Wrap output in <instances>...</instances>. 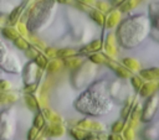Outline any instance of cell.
I'll return each mask as SVG.
<instances>
[{"label": "cell", "mask_w": 159, "mask_h": 140, "mask_svg": "<svg viewBox=\"0 0 159 140\" xmlns=\"http://www.w3.org/2000/svg\"><path fill=\"white\" fill-rule=\"evenodd\" d=\"M155 90H157V83H155L154 81H148V82L143 83V85H142V88L139 89L138 93H139L142 97L148 98L149 95L154 94Z\"/></svg>", "instance_id": "30bf717a"}, {"label": "cell", "mask_w": 159, "mask_h": 140, "mask_svg": "<svg viewBox=\"0 0 159 140\" xmlns=\"http://www.w3.org/2000/svg\"><path fill=\"white\" fill-rule=\"evenodd\" d=\"M37 133H39V129L37 128L30 129V131H29V140H35L36 136H37Z\"/></svg>", "instance_id": "d6a6232c"}, {"label": "cell", "mask_w": 159, "mask_h": 140, "mask_svg": "<svg viewBox=\"0 0 159 140\" xmlns=\"http://www.w3.org/2000/svg\"><path fill=\"white\" fill-rule=\"evenodd\" d=\"M75 126H78L84 130L89 131H104V125L99 121H94L91 119H81L75 123Z\"/></svg>", "instance_id": "5b68a950"}, {"label": "cell", "mask_w": 159, "mask_h": 140, "mask_svg": "<svg viewBox=\"0 0 159 140\" xmlns=\"http://www.w3.org/2000/svg\"><path fill=\"white\" fill-rule=\"evenodd\" d=\"M138 2H137V0H124L118 7H119V12H127V11H129V10H132L135 5H137Z\"/></svg>", "instance_id": "ac0fdd59"}, {"label": "cell", "mask_w": 159, "mask_h": 140, "mask_svg": "<svg viewBox=\"0 0 159 140\" xmlns=\"http://www.w3.org/2000/svg\"><path fill=\"white\" fill-rule=\"evenodd\" d=\"M56 1H58L60 4H70L71 2V0H56Z\"/></svg>", "instance_id": "f35d334b"}, {"label": "cell", "mask_w": 159, "mask_h": 140, "mask_svg": "<svg viewBox=\"0 0 159 140\" xmlns=\"http://www.w3.org/2000/svg\"><path fill=\"white\" fill-rule=\"evenodd\" d=\"M104 47V51H106V55L109 56L111 58L114 57L117 55V46H116V36L113 33H108L107 35V40L103 45Z\"/></svg>", "instance_id": "ba28073f"}, {"label": "cell", "mask_w": 159, "mask_h": 140, "mask_svg": "<svg viewBox=\"0 0 159 140\" xmlns=\"http://www.w3.org/2000/svg\"><path fill=\"white\" fill-rule=\"evenodd\" d=\"M102 47H103V42L101 40H93L86 46H83L82 50H80V56H89L91 53L98 52Z\"/></svg>", "instance_id": "52a82bcc"}, {"label": "cell", "mask_w": 159, "mask_h": 140, "mask_svg": "<svg viewBox=\"0 0 159 140\" xmlns=\"http://www.w3.org/2000/svg\"><path fill=\"white\" fill-rule=\"evenodd\" d=\"M37 140H45V138H40V139H37Z\"/></svg>", "instance_id": "ab89813d"}, {"label": "cell", "mask_w": 159, "mask_h": 140, "mask_svg": "<svg viewBox=\"0 0 159 140\" xmlns=\"http://www.w3.org/2000/svg\"><path fill=\"white\" fill-rule=\"evenodd\" d=\"M25 51H26V56H27L29 58H35V57H36V55L39 53L34 47H27Z\"/></svg>", "instance_id": "4dcf8cb0"}, {"label": "cell", "mask_w": 159, "mask_h": 140, "mask_svg": "<svg viewBox=\"0 0 159 140\" xmlns=\"http://www.w3.org/2000/svg\"><path fill=\"white\" fill-rule=\"evenodd\" d=\"M149 17H150V22L153 25L152 33H154V32L159 33V1L152 2L149 5ZM155 38H157V41H159V36Z\"/></svg>", "instance_id": "8992f818"}, {"label": "cell", "mask_w": 159, "mask_h": 140, "mask_svg": "<svg viewBox=\"0 0 159 140\" xmlns=\"http://www.w3.org/2000/svg\"><path fill=\"white\" fill-rule=\"evenodd\" d=\"M26 104H27V107L31 109V110H35V109H37V102H36V99L32 97V95H26Z\"/></svg>", "instance_id": "4316f807"}, {"label": "cell", "mask_w": 159, "mask_h": 140, "mask_svg": "<svg viewBox=\"0 0 159 140\" xmlns=\"http://www.w3.org/2000/svg\"><path fill=\"white\" fill-rule=\"evenodd\" d=\"M122 64H123L125 68H128L130 72H137V71H139V68H140L139 62H138L137 59L132 58V57H125V58H123Z\"/></svg>", "instance_id": "9a60e30c"}, {"label": "cell", "mask_w": 159, "mask_h": 140, "mask_svg": "<svg viewBox=\"0 0 159 140\" xmlns=\"http://www.w3.org/2000/svg\"><path fill=\"white\" fill-rule=\"evenodd\" d=\"M75 6H76L78 10H81V11H87V12H88V10L91 9V6H87V5H84V4H82V2H80V1H77V0H76V2H75Z\"/></svg>", "instance_id": "1f68e13d"}, {"label": "cell", "mask_w": 159, "mask_h": 140, "mask_svg": "<svg viewBox=\"0 0 159 140\" xmlns=\"http://www.w3.org/2000/svg\"><path fill=\"white\" fill-rule=\"evenodd\" d=\"M45 133L47 136H61L65 134V126L61 123H52L46 128Z\"/></svg>", "instance_id": "8fae6325"}, {"label": "cell", "mask_w": 159, "mask_h": 140, "mask_svg": "<svg viewBox=\"0 0 159 140\" xmlns=\"http://www.w3.org/2000/svg\"><path fill=\"white\" fill-rule=\"evenodd\" d=\"M62 62L60 61V59H52V61H50V63H47V71L48 72H51V73H55V72H57V71H60L61 68H62Z\"/></svg>", "instance_id": "ffe728a7"}, {"label": "cell", "mask_w": 159, "mask_h": 140, "mask_svg": "<svg viewBox=\"0 0 159 140\" xmlns=\"http://www.w3.org/2000/svg\"><path fill=\"white\" fill-rule=\"evenodd\" d=\"M107 140H123V138H122V135H119V134L112 133L111 135H107Z\"/></svg>", "instance_id": "836d02e7"}, {"label": "cell", "mask_w": 159, "mask_h": 140, "mask_svg": "<svg viewBox=\"0 0 159 140\" xmlns=\"http://www.w3.org/2000/svg\"><path fill=\"white\" fill-rule=\"evenodd\" d=\"M124 126H125V121H124L123 119H118V120H116V121L112 124L111 130H112V133L120 134V133H122V130L124 129Z\"/></svg>", "instance_id": "7402d4cb"}, {"label": "cell", "mask_w": 159, "mask_h": 140, "mask_svg": "<svg viewBox=\"0 0 159 140\" xmlns=\"http://www.w3.org/2000/svg\"><path fill=\"white\" fill-rule=\"evenodd\" d=\"M14 41H15V45H16V47H17V48H20V50H26V48L29 47L27 42H26L24 38H15Z\"/></svg>", "instance_id": "f546056e"}, {"label": "cell", "mask_w": 159, "mask_h": 140, "mask_svg": "<svg viewBox=\"0 0 159 140\" xmlns=\"http://www.w3.org/2000/svg\"><path fill=\"white\" fill-rule=\"evenodd\" d=\"M119 22H120V12H119L118 10H113V11H111L109 15L106 17L104 26H107L108 28H113V27H116Z\"/></svg>", "instance_id": "9c48e42d"}, {"label": "cell", "mask_w": 159, "mask_h": 140, "mask_svg": "<svg viewBox=\"0 0 159 140\" xmlns=\"http://www.w3.org/2000/svg\"><path fill=\"white\" fill-rule=\"evenodd\" d=\"M149 99L145 102V104L142 107V114H140V120L144 123H149L154 114L157 113L158 109V103H159V98L155 94H152L148 97Z\"/></svg>", "instance_id": "277c9868"}, {"label": "cell", "mask_w": 159, "mask_h": 140, "mask_svg": "<svg viewBox=\"0 0 159 140\" xmlns=\"http://www.w3.org/2000/svg\"><path fill=\"white\" fill-rule=\"evenodd\" d=\"M139 76H140L143 79H145V81H155V77H154V74H153V72H152L150 68L140 69V71H139Z\"/></svg>", "instance_id": "cb8c5ba5"}, {"label": "cell", "mask_w": 159, "mask_h": 140, "mask_svg": "<svg viewBox=\"0 0 159 140\" xmlns=\"http://www.w3.org/2000/svg\"><path fill=\"white\" fill-rule=\"evenodd\" d=\"M88 15H89V17H91L97 25H99V26H104L106 16H104L103 12H101V11L97 10V9H89V10H88Z\"/></svg>", "instance_id": "4fadbf2b"}, {"label": "cell", "mask_w": 159, "mask_h": 140, "mask_svg": "<svg viewBox=\"0 0 159 140\" xmlns=\"http://www.w3.org/2000/svg\"><path fill=\"white\" fill-rule=\"evenodd\" d=\"M149 33L148 19L143 15L128 17L118 24L116 40L124 48H133L138 46Z\"/></svg>", "instance_id": "7a4b0ae2"}, {"label": "cell", "mask_w": 159, "mask_h": 140, "mask_svg": "<svg viewBox=\"0 0 159 140\" xmlns=\"http://www.w3.org/2000/svg\"><path fill=\"white\" fill-rule=\"evenodd\" d=\"M130 78V84H132V87H133V89H134V92H139V89L142 88V85H143V83H144V79L140 77V76H130L129 77Z\"/></svg>", "instance_id": "e0dca14e"}, {"label": "cell", "mask_w": 159, "mask_h": 140, "mask_svg": "<svg viewBox=\"0 0 159 140\" xmlns=\"http://www.w3.org/2000/svg\"><path fill=\"white\" fill-rule=\"evenodd\" d=\"M34 59H35L36 66L40 67V68H46V66H47V63H48L47 57H46L45 55H42V53H37Z\"/></svg>", "instance_id": "603a6c76"}, {"label": "cell", "mask_w": 159, "mask_h": 140, "mask_svg": "<svg viewBox=\"0 0 159 140\" xmlns=\"http://www.w3.org/2000/svg\"><path fill=\"white\" fill-rule=\"evenodd\" d=\"M56 51L55 48H46V57H56Z\"/></svg>", "instance_id": "e575fe53"}, {"label": "cell", "mask_w": 159, "mask_h": 140, "mask_svg": "<svg viewBox=\"0 0 159 140\" xmlns=\"http://www.w3.org/2000/svg\"><path fill=\"white\" fill-rule=\"evenodd\" d=\"M77 1L82 2V4L87 5V6H92V5H94V2H96V0H77Z\"/></svg>", "instance_id": "d590c367"}, {"label": "cell", "mask_w": 159, "mask_h": 140, "mask_svg": "<svg viewBox=\"0 0 159 140\" xmlns=\"http://www.w3.org/2000/svg\"><path fill=\"white\" fill-rule=\"evenodd\" d=\"M123 1H124V0H111L112 6H119V5H120Z\"/></svg>", "instance_id": "74e56055"}, {"label": "cell", "mask_w": 159, "mask_h": 140, "mask_svg": "<svg viewBox=\"0 0 159 140\" xmlns=\"http://www.w3.org/2000/svg\"><path fill=\"white\" fill-rule=\"evenodd\" d=\"M75 108L78 112L88 115H101L108 113L112 108L108 82H94L81 94V97H78V99L75 102Z\"/></svg>", "instance_id": "6da1fadb"}, {"label": "cell", "mask_w": 159, "mask_h": 140, "mask_svg": "<svg viewBox=\"0 0 159 140\" xmlns=\"http://www.w3.org/2000/svg\"><path fill=\"white\" fill-rule=\"evenodd\" d=\"M2 33H4L5 37H7L10 40H15V37H16V31L12 30V28H4Z\"/></svg>", "instance_id": "f1b7e54d"}, {"label": "cell", "mask_w": 159, "mask_h": 140, "mask_svg": "<svg viewBox=\"0 0 159 140\" xmlns=\"http://www.w3.org/2000/svg\"><path fill=\"white\" fill-rule=\"evenodd\" d=\"M75 55H76V50H73V48H61V50L56 51V57L62 58V59L71 57V56H75Z\"/></svg>", "instance_id": "d6986e66"}, {"label": "cell", "mask_w": 159, "mask_h": 140, "mask_svg": "<svg viewBox=\"0 0 159 140\" xmlns=\"http://www.w3.org/2000/svg\"><path fill=\"white\" fill-rule=\"evenodd\" d=\"M157 88H159V83H158V84H157Z\"/></svg>", "instance_id": "60d3db41"}, {"label": "cell", "mask_w": 159, "mask_h": 140, "mask_svg": "<svg viewBox=\"0 0 159 140\" xmlns=\"http://www.w3.org/2000/svg\"><path fill=\"white\" fill-rule=\"evenodd\" d=\"M122 133H123V135H122L123 140H134L135 139V129H133V128H130L128 125L124 126Z\"/></svg>", "instance_id": "44dd1931"}, {"label": "cell", "mask_w": 159, "mask_h": 140, "mask_svg": "<svg viewBox=\"0 0 159 140\" xmlns=\"http://www.w3.org/2000/svg\"><path fill=\"white\" fill-rule=\"evenodd\" d=\"M94 5H96V9L99 10L101 12H103V14L107 12V11H111V6H109V4L106 2V1H96Z\"/></svg>", "instance_id": "484cf974"}, {"label": "cell", "mask_w": 159, "mask_h": 140, "mask_svg": "<svg viewBox=\"0 0 159 140\" xmlns=\"http://www.w3.org/2000/svg\"><path fill=\"white\" fill-rule=\"evenodd\" d=\"M34 125H35V128H37V129H41V128L45 125V119H43V115H42V114H37V115L35 116Z\"/></svg>", "instance_id": "83f0119b"}, {"label": "cell", "mask_w": 159, "mask_h": 140, "mask_svg": "<svg viewBox=\"0 0 159 140\" xmlns=\"http://www.w3.org/2000/svg\"><path fill=\"white\" fill-rule=\"evenodd\" d=\"M139 1H142V0H137V2H139Z\"/></svg>", "instance_id": "b9f144b4"}, {"label": "cell", "mask_w": 159, "mask_h": 140, "mask_svg": "<svg viewBox=\"0 0 159 140\" xmlns=\"http://www.w3.org/2000/svg\"><path fill=\"white\" fill-rule=\"evenodd\" d=\"M45 115H46V118L48 119V120H51L52 123H61V116L60 115H57L56 113H53L52 110H50V109H45Z\"/></svg>", "instance_id": "d4e9b609"}, {"label": "cell", "mask_w": 159, "mask_h": 140, "mask_svg": "<svg viewBox=\"0 0 159 140\" xmlns=\"http://www.w3.org/2000/svg\"><path fill=\"white\" fill-rule=\"evenodd\" d=\"M107 57H108V56H107L106 53H99V51H98V52L91 53V55L88 56V61L92 62L93 64H104Z\"/></svg>", "instance_id": "2e32d148"}, {"label": "cell", "mask_w": 159, "mask_h": 140, "mask_svg": "<svg viewBox=\"0 0 159 140\" xmlns=\"http://www.w3.org/2000/svg\"><path fill=\"white\" fill-rule=\"evenodd\" d=\"M150 69H152V72H153V74H154L155 79H159V68L153 67V68H150Z\"/></svg>", "instance_id": "8d00e7d4"}, {"label": "cell", "mask_w": 159, "mask_h": 140, "mask_svg": "<svg viewBox=\"0 0 159 140\" xmlns=\"http://www.w3.org/2000/svg\"><path fill=\"white\" fill-rule=\"evenodd\" d=\"M94 72H96L94 64L89 61H83L77 68L73 69L72 82H73L75 87L82 88L83 85H86L88 83V81H91V78H93Z\"/></svg>", "instance_id": "3957f363"}, {"label": "cell", "mask_w": 159, "mask_h": 140, "mask_svg": "<svg viewBox=\"0 0 159 140\" xmlns=\"http://www.w3.org/2000/svg\"><path fill=\"white\" fill-rule=\"evenodd\" d=\"M70 135L75 139V140H83V139H86L88 135H89V130H84V129H81V128H78V126H73V128H71L70 129Z\"/></svg>", "instance_id": "5bb4252c"}, {"label": "cell", "mask_w": 159, "mask_h": 140, "mask_svg": "<svg viewBox=\"0 0 159 140\" xmlns=\"http://www.w3.org/2000/svg\"><path fill=\"white\" fill-rule=\"evenodd\" d=\"M82 62H83L82 57H81V56H76V55H75V56H71V57L63 58L62 64H63L66 68H68V69H75V68H77Z\"/></svg>", "instance_id": "7c38bea8"}]
</instances>
